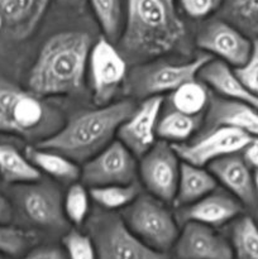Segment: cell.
Masks as SVG:
<instances>
[{"mask_svg": "<svg viewBox=\"0 0 258 259\" xmlns=\"http://www.w3.org/2000/svg\"><path fill=\"white\" fill-rule=\"evenodd\" d=\"M91 47V35L85 32L70 30L52 35L40 48L29 71L30 93L48 98L82 90Z\"/></svg>", "mask_w": 258, "mask_h": 259, "instance_id": "1", "label": "cell"}, {"mask_svg": "<svg viewBox=\"0 0 258 259\" xmlns=\"http://www.w3.org/2000/svg\"><path fill=\"white\" fill-rule=\"evenodd\" d=\"M126 20L120 38L121 50L138 60L164 55L185 35L176 0H125Z\"/></svg>", "mask_w": 258, "mask_h": 259, "instance_id": "2", "label": "cell"}, {"mask_svg": "<svg viewBox=\"0 0 258 259\" xmlns=\"http://www.w3.org/2000/svg\"><path fill=\"white\" fill-rule=\"evenodd\" d=\"M134 109L132 101L123 100L78 114L37 146L58 152L76 163L86 162L113 142L119 126Z\"/></svg>", "mask_w": 258, "mask_h": 259, "instance_id": "3", "label": "cell"}, {"mask_svg": "<svg viewBox=\"0 0 258 259\" xmlns=\"http://www.w3.org/2000/svg\"><path fill=\"white\" fill-rule=\"evenodd\" d=\"M126 227L152 249L166 254L179 237V225L174 215L154 196H138L124 209Z\"/></svg>", "mask_w": 258, "mask_h": 259, "instance_id": "4", "label": "cell"}, {"mask_svg": "<svg viewBox=\"0 0 258 259\" xmlns=\"http://www.w3.org/2000/svg\"><path fill=\"white\" fill-rule=\"evenodd\" d=\"M90 237L99 259H167L144 244L118 215H96L90 223Z\"/></svg>", "mask_w": 258, "mask_h": 259, "instance_id": "5", "label": "cell"}, {"mask_svg": "<svg viewBox=\"0 0 258 259\" xmlns=\"http://www.w3.org/2000/svg\"><path fill=\"white\" fill-rule=\"evenodd\" d=\"M47 116L40 98L0 81V133L32 136L46 125Z\"/></svg>", "mask_w": 258, "mask_h": 259, "instance_id": "6", "label": "cell"}, {"mask_svg": "<svg viewBox=\"0 0 258 259\" xmlns=\"http://www.w3.org/2000/svg\"><path fill=\"white\" fill-rule=\"evenodd\" d=\"M181 158L174 144L161 141L142 156L139 174L152 196L163 202L175 200Z\"/></svg>", "mask_w": 258, "mask_h": 259, "instance_id": "7", "label": "cell"}, {"mask_svg": "<svg viewBox=\"0 0 258 259\" xmlns=\"http://www.w3.org/2000/svg\"><path fill=\"white\" fill-rule=\"evenodd\" d=\"M134 157L119 139L113 141L85 162L80 177L90 187L133 184L138 171Z\"/></svg>", "mask_w": 258, "mask_h": 259, "instance_id": "8", "label": "cell"}, {"mask_svg": "<svg viewBox=\"0 0 258 259\" xmlns=\"http://www.w3.org/2000/svg\"><path fill=\"white\" fill-rule=\"evenodd\" d=\"M94 103L110 104L126 75V63L108 38H101L91 47L89 57Z\"/></svg>", "mask_w": 258, "mask_h": 259, "instance_id": "9", "label": "cell"}, {"mask_svg": "<svg viewBox=\"0 0 258 259\" xmlns=\"http://www.w3.org/2000/svg\"><path fill=\"white\" fill-rule=\"evenodd\" d=\"M252 138L240 129L218 126L194 143L174 144V147L181 161L205 167L215 159L243 151Z\"/></svg>", "mask_w": 258, "mask_h": 259, "instance_id": "10", "label": "cell"}, {"mask_svg": "<svg viewBox=\"0 0 258 259\" xmlns=\"http://www.w3.org/2000/svg\"><path fill=\"white\" fill-rule=\"evenodd\" d=\"M196 45L202 51L217 56L220 61L235 68L247 63L254 48L244 32L224 20L210 23L199 33Z\"/></svg>", "mask_w": 258, "mask_h": 259, "instance_id": "11", "label": "cell"}, {"mask_svg": "<svg viewBox=\"0 0 258 259\" xmlns=\"http://www.w3.org/2000/svg\"><path fill=\"white\" fill-rule=\"evenodd\" d=\"M162 104L159 95L148 96L119 126L116 137L134 156L142 157L156 144Z\"/></svg>", "mask_w": 258, "mask_h": 259, "instance_id": "12", "label": "cell"}, {"mask_svg": "<svg viewBox=\"0 0 258 259\" xmlns=\"http://www.w3.org/2000/svg\"><path fill=\"white\" fill-rule=\"evenodd\" d=\"M177 259H234L230 243L214 228L186 222L174 245Z\"/></svg>", "mask_w": 258, "mask_h": 259, "instance_id": "13", "label": "cell"}, {"mask_svg": "<svg viewBox=\"0 0 258 259\" xmlns=\"http://www.w3.org/2000/svg\"><path fill=\"white\" fill-rule=\"evenodd\" d=\"M207 169L218 182L237 197L238 201L249 206L257 202L255 180L250 172L249 164L237 153L210 162Z\"/></svg>", "mask_w": 258, "mask_h": 259, "instance_id": "14", "label": "cell"}, {"mask_svg": "<svg viewBox=\"0 0 258 259\" xmlns=\"http://www.w3.org/2000/svg\"><path fill=\"white\" fill-rule=\"evenodd\" d=\"M209 61V56L202 55L189 62L158 66L143 76L138 86V91L146 96L172 93L185 82L195 80L201 68Z\"/></svg>", "mask_w": 258, "mask_h": 259, "instance_id": "15", "label": "cell"}, {"mask_svg": "<svg viewBox=\"0 0 258 259\" xmlns=\"http://www.w3.org/2000/svg\"><path fill=\"white\" fill-rule=\"evenodd\" d=\"M23 210L34 224L48 229H61L66 225L63 200L56 187L38 185L23 194Z\"/></svg>", "mask_w": 258, "mask_h": 259, "instance_id": "16", "label": "cell"}, {"mask_svg": "<svg viewBox=\"0 0 258 259\" xmlns=\"http://www.w3.org/2000/svg\"><path fill=\"white\" fill-rule=\"evenodd\" d=\"M50 0H0L3 28L14 39H25L39 25Z\"/></svg>", "mask_w": 258, "mask_h": 259, "instance_id": "17", "label": "cell"}, {"mask_svg": "<svg viewBox=\"0 0 258 259\" xmlns=\"http://www.w3.org/2000/svg\"><path fill=\"white\" fill-rule=\"evenodd\" d=\"M242 206L234 197L223 192L206 195L202 199L187 205L181 212L185 222H195L209 227H220L239 215Z\"/></svg>", "mask_w": 258, "mask_h": 259, "instance_id": "18", "label": "cell"}, {"mask_svg": "<svg viewBox=\"0 0 258 259\" xmlns=\"http://www.w3.org/2000/svg\"><path fill=\"white\" fill-rule=\"evenodd\" d=\"M200 78L211 86L215 91L229 100L240 101L258 110V96L250 93L243 81L238 77L235 70L220 60H210L199 73Z\"/></svg>", "mask_w": 258, "mask_h": 259, "instance_id": "19", "label": "cell"}, {"mask_svg": "<svg viewBox=\"0 0 258 259\" xmlns=\"http://www.w3.org/2000/svg\"><path fill=\"white\" fill-rule=\"evenodd\" d=\"M210 128L230 126L240 129L252 137H258V110L253 106L229 99H217L207 114Z\"/></svg>", "mask_w": 258, "mask_h": 259, "instance_id": "20", "label": "cell"}, {"mask_svg": "<svg viewBox=\"0 0 258 259\" xmlns=\"http://www.w3.org/2000/svg\"><path fill=\"white\" fill-rule=\"evenodd\" d=\"M217 185L218 181L209 169L182 161L174 202L180 206H187L215 191Z\"/></svg>", "mask_w": 258, "mask_h": 259, "instance_id": "21", "label": "cell"}, {"mask_svg": "<svg viewBox=\"0 0 258 259\" xmlns=\"http://www.w3.org/2000/svg\"><path fill=\"white\" fill-rule=\"evenodd\" d=\"M0 177L8 184H33L40 179V171L17 148L0 143Z\"/></svg>", "mask_w": 258, "mask_h": 259, "instance_id": "22", "label": "cell"}, {"mask_svg": "<svg viewBox=\"0 0 258 259\" xmlns=\"http://www.w3.org/2000/svg\"><path fill=\"white\" fill-rule=\"evenodd\" d=\"M27 157L39 171L61 181L72 182L81 176V169L75 161L68 157L40 147L27 149Z\"/></svg>", "mask_w": 258, "mask_h": 259, "instance_id": "23", "label": "cell"}, {"mask_svg": "<svg viewBox=\"0 0 258 259\" xmlns=\"http://www.w3.org/2000/svg\"><path fill=\"white\" fill-rule=\"evenodd\" d=\"M199 125V115H187L179 110H174L158 121L157 136L164 142L180 143L187 141L197 131Z\"/></svg>", "mask_w": 258, "mask_h": 259, "instance_id": "24", "label": "cell"}, {"mask_svg": "<svg viewBox=\"0 0 258 259\" xmlns=\"http://www.w3.org/2000/svg\"><path fill=\"white\" fill-rule=\"evenodd\" d=\"M230 239L234 258L258 259V227L252 218H240L233 225Z\"/></svg>", "mask_w": 258, "mask_h": 259, "instance_id": "25", "label": "cell"}, {"mask_svg": "<svg viewBox=\"0 0 258 259\" xmlns=\"http://www.w3.org/2000/svg\"><path fill=\"white\" fill-rule=\"evenodd\" d=\"M90 196L96 204L109 211L125 209L138 197L136 185H105L90 187Z\"/></svg>", "mask_w": 258, "mask_h": 259, "instance_id": "26", "label": "cell"}, {"mask_svg": "<svg viewBox=\"0 0 258 259\" xmlns=\"http://www.w3.org/2000/svg\"><path fill=\"white\" fill-rule=\"evenodd\" d=\"M209 103V94L206 88L196 80L185 82L176 90L172 91V104L175 110L187 115L197 116Z\"/></svg>", "mask_w": 258, "mask_h": 259, "instance_id": "27", "label": "cell"}, {"mask_svg": "<svg viewBox=\"0 0 258 259\" xmlns=\"http://www.w3.org/2000/svg\"><path fill=\"white\" fill-rule=\"evenodd\" d=\"M224 13L242 32L258 35V0H224Z\"/></svg>", "mask_w": 258, "mask_h": 259, "instance_id": "28", "label": "cell"}, {"mask_svg": "<svg viewBox=\"0 0 258 259\" xmlns=\"http://www.w3.org/2000/svg\"><path fill=\"white\" fill-rule=\"evenodd\" d=\"M96 20L104 34L110 42L118 38L121 29V2L120 0H89Z\"/></svg>", "mask_w": 258, "mask_h": 259, "instance_id": "29", "label": "cell"}, {"mask_svg": "<svg viewBox=\"0 0 258 259\" xmlns=\"http://www.w3.org/2000/svg\"><path fill=\"white\" fill-rule=\"evenodd\" d=\"M90 194L81 184H73L66 192L63 199V211L66 219L76 225H81L86 220L90 209Z\"/></svg>", "mask_w": 258, "mask_h": 259, "instance_id": "30", "label": "cell"}, {"mask_svg": "<svg viewBox=\"0 0 258 259\" xmlns=\"http://www.w3.org/2000/svg\"><path fill=\"white\" fill-rule=\"evenodd\" d=\"M34 239L32 233L0 223V253L15 257L24 252Z\"/></svg>", "mask_w": 258, "mask_h": 259, "instance_id": "31", "label": "cell"}, {"mask_svg": "<svg viewBox=\"0 0 258 259\" xmlns=\"http://www.w3.org/2000/svg\"><path fill=\"white\" fill-rule=\"evenodd\" d=\"M62 244L68 259H99L90 235L71 230L63 237Z\"/></svg>", "mask_w": 258, "mask_h": 259, "instance_id": "32", "label": "cell"}, {"mask_svg": "<svg viewBox=\"0 0 258 259\" xmlns=\"http://www.w3.org/2000/svg\"><path fill=\"white\" fill-rule=\"evenodd\" d=\"M235 73L243 81L248 90L258 96V42L254 45L253 53L247 63L239 68H235Z\"/></svg>", "mask_w": 258, "mask_h": 259, "instance_id": "33", "label": "cell"}, {"mask_svg": "<svg viewBox=\"0 0 258 259\" xmlns=\"http://www.w3.org/2000/svg\"><path fill=\"white\" fill-rule=\"evenodd\" d=\"M223 3L224 0H180L184 12L194 19L209 17Z\"/></svg>", "mask_w": 258, "mask_h": 259, "instance_id": "34", "label": "cell"}, {"mask_svg": "<svg viewBox=\"0 0 258 259\" xmlns=\"http://www.w3.org/2000/svg\"><path fill=\"white\" fill-rule=\"evenodd\" d=\"M22 259H68L63 248L53 247H39L30 250L29 253L24 255Z\"/></svg>", "mask_w": 258, "mask_h": 259, "instance_id": "35", "label": "cell"}, {"mask_svg": "<svg viewBox=\"0 0 258 259\" xmlns=\"http://www.w3.org/2000/svg\"><path fill=\"white\" fill-rule=\"evenodd\" d=\"M244 159L249 166L258 169V137H253L252 141L244 148Z\"/></svg>", "mask_w": 258, "mask_h": 259, "instance_id": "36", "label": "cell"}, {"mask_svg": "<svg viewBox=\"0 0 258 259\" xmlns=\"http://www.w3.org/2000/svg\"><path fill=\"white\" fill-rule=\"evenodd\" d=\"M13 217V209L12 205L9 204L4 196L0 195V223L2 224H8L12 220Z\"/></svg>", "mask_w": 258, "mask_h": 259, "instance_id": "37", "label": "cell"}, {"mask_svg": "<svg viewBox=\"0 0 258 259\" xmlns=\"http://www.w3.org/2000/svg\"><path fill=\"white\" fill-rule=\"evenodd\" d=\"M60 2L62 3V4H66V5H76L78 2H80V0H60Z\"/></svg>", "mask_w": 258, "mask_h": 259, "instance_id": "38", "label": "cell"}, {"mask_svg": "<svg viewBox=\"0 0 258 259\" xmlns=\"http://www.w3.org/2000/svg\"><path fill=\"white\" fill-rule=\"evenodd\" d=\"M254 180H255V190H257V201H258V172L255 174Z\"/></svg>", "mask_w": 258, "mask_h": 259, "instance_id": "39", "label": "cell"}, {"mask_svg": "<svg viewBox=\"0 0 258 259\" xmlns=\"http://www.w3.org/2000/svg\"><path fill=\"white\" fill-rule=\"evenodd\" d=\"M0 259H9V258H8V255H5V254H3V253H0Z\"/></svg>", "mask_w": 258, "mask_h": 259, "instance_id": "40", "label": "cell"}, {"mask_svg": "<svg viewBox=\"0 0 258 259\" xmlns=\"http://www.w3.org/2000/svg\"><path fill=\"white\" fill-rule=\"evenodd\" d=\"M3 29V19H2V15H0V30Z\"/></svg>", "mask_w": 258, "mask_h": 259, "instance_id": "41", "label": "cell"}]
</instances>
